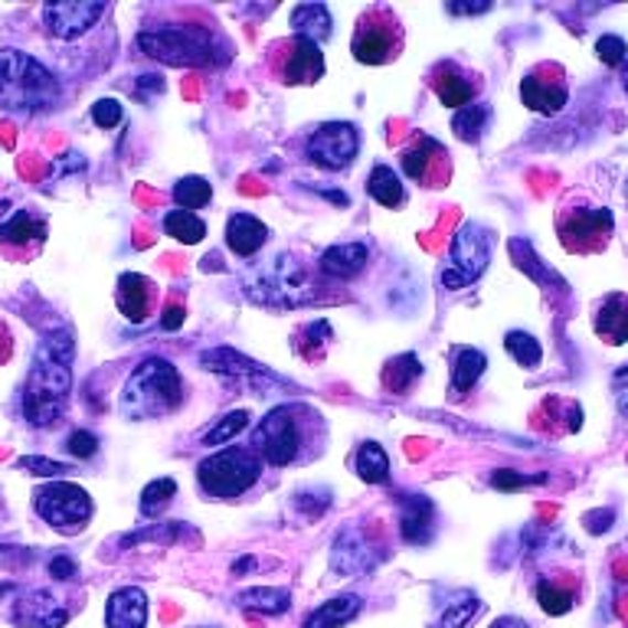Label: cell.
Wrapping results in <instances>:
<instances>
[{"label":"cell","instance_id":"6da1fadb","mask_svg":"<svg viewBox=\"0 0 628 628\" xmlns=\"http://www.w3.org/2000/svg\"><path fill=\"white\" fill-rule=\"evenodd\" d=\"M73 358L76 344L70 331L50 334L26 370L23 383V419L36 429H53L63 423L73 393Z\"/></svg>","mask_w":628,"mask_h":628},{"label":"cell","instance_id":"7a4b0ae2","mask_svg":"<svg viewBox=\"0 0 628 628\" xmlns=\"http://www.w3.org/2000/svg\"><path fill=\"white\" fill-rule=\"evenodd\" d=\"M328 443L324 416L308 403H281L253 429V449L272 468H288L315 458Z\"/></svg>","mask_w":628,"mask_h":628},{"label":"cell","instance_id":"3957f363","mask_svg":"<svg viewBox=\"0 0 628 628\" xmlns=\"http://www.w3.org/2000/svg\"><path fill=\"white\" fill-rule=\"evenodd\" d=\"M60 79L23 50H0V108L10 115H43L60 108Z\"/></svg>","mask_w":628,"mask_h":628},{"label":"cell","instance_id":"277c9868","mask_svg":"<svg viewBox=\"0 0 628 628\" xmlns=\"http://www.w3.org/2000/svg\"><path fill=\"white\" fill-rule=\"evenodd\" d=\"M183 406V380L180 370L164 358H148L131 370L121 386L118 413L131 423L164 419Z\"/></svg>","mask_w":628,"mask_h":628},{"label":"cell","instance_id":"5b68a950","mask_svg":"<svg viewBox=\"0 0 628 628\" xmlns=\"http://www.w3.org/2000/svg\"><path fill=\"white\" fill-rule=\"evenodd\" d=\"M138 46L151 60L187 70H206L230 60L226 46H220L206 26H151L138 33Z\"/></svg>","mask_w":628,"mask_h":628},{"label":"cell","instance_id":"8992f818","mask_svg":"<svg viewBox=\"0 0 628 628\" xmlns=\"http://www.w3.org/2000/svg\"><path fill=\"white\" fill-rule=\"evenodd\" d=\"M263 455L253 446H226L196 465V481L203 494L216 501H233L263 478Z\"/></svg>","mask_w":628,"mask_h":628},{"label":"cell","instance_id":"52a82bcc","mask_svg":"<svg viewBox=\"0 0 628 628\" xmlns=\"http://www.w3.org/2000/svg\"><path fill=\"white\" fill-rule=\"evenodd\" d=\"M246 295L266 308H301L318 301V288L308 278L305 266L285 253H278L246 278Z\"/></svg>","mask_w":628,"mask_h":628},{"label":"cell","instance_id":"ba28073f","mask_svg":"<svg viewBox=\"0 0 628 628\" xmlns=\"http://www.w3.org/2000/svg\"><path fill=\"white\" fill-rule=\"evenodd\" d=\"M406 43L403 23L390 7H370L354 26V40H351V53L363 66H386L393 60H400Z\"/></svg>","mask_w":628,"mask_h":628},{"label":"cell","instance_id":"9c48e42d","mask_svg":"<svg viewBox=\"0 0 628 628\" xmlns=\"http://www.w3.org/2000/svg\"><path fill=\"white\" fill-rule=\"evenodd\" d=\"M33 511L60 534H79L92 521V498L73 481H50L33 491Z\"/></svg>","mask_w":628,"mask_h":628},{"label":"cell","instance_id":"30bf717a","mask_svg":"<svg viewBox=\"0 0 628 628\" xmlns=\"http://www.w3.org/2000/svg\"><path fill=\"white\" fill-rule=\"evenodd\" d=\"M616 230L613 210L606 206H566L556 216V233L566 253L589 256L609 246V236Z\"/></svg>","mask_w":628,"mask_h":628},{"label":"cell","instance_id":"8fae6325","mask_svg":"<svg viewBox=\"0 0 628 628\" xmlns=\"http://www.w3.org/2000/svg\"><path fill=\"white\" fill-rule=\"evenodd\" d=\"M491 263V233L481 223H465L451 240L449 266L443 269V285L449 291L475 285Z\"/></svg>","mask_w":628,"mask_h":628},{"label":"cell","instance_id":"7c38bea8","mask_svg":"<svg viewBox=\"0 0 628 628\" xmlns=\"http://www.w3.org/2000/svg\"><path fill=\"white\" fill-rule=\"evenodd\" d=\"M269 70L285 86H315L324 76V53L305 36H285L269 46Z\"/></svg>","mask_w":628,"mask_h":628},{"label":"cell","instance_id":"4fadbf2b","mask_svg":"<svg viewBox=\"0 0 628 628\" xmlns=\"http://www.w3.org/2000/svg\"><path fill=\"white\" fill-rule=\"evenodd\" d=\"M360 151V131L351 121H324L308 138V158L311 164L324 171H344L354 164Z\"/></svg>","mask_w":628,"mask_h":628},{"label":"cell","instance_id":"5bb4252c","mask_svg":"<svg viewBox=\"0 0 628 628\" xmlns=\"http://www.w3.org/2000/svg\"><path fill=\"white\" fill-rule=\"evenodd\" d=\"M400 164H403L406 178L416 180L419 187H429V190H439L451 180L449 151L433 135H413V141L400 155Z\"/></svg>","mask_w":628,"mask_h":628},{"label":"cell","instance_id":"9a60e30c","mask_svg":"<svg viewBox=\"0 0 628 628\" xmlns=\"http://www.w3.org/2000/svg\"><path fill=\"white\" fill-rule=\"evenodd\" d=\"M50 236V223L36 210H17L3 226H0V253L13 263L33 259Z\"/></svg>","mask_w":628,"mask_h":628},{"label":"cell","instance_id":"2e32d148","mask_svg":"<svg viewBox=\"0 0 628 628\" xmlns=\"http://www.w3.org/2000/svg\"><path fill=\"white\" fill-rule=\"evenodd\" d=\"M521 102L537 115H560L570 102L566 76L556 63H540L521 79Z\"/></svg>","mask_w":628,"mask_h":628},{"label":"cell","instance_id":"e0dca14e","mask_svg":"<svg viewBox=\"0 0 628 628\" xmlns=\"http://www.w3.org/2000/svg\"><path fill=\"white\" fill-rule=\"evenodd\" d=\"M108 13V3H89V0H70V3H46L43 7V23L50 36L56 40H79L92 26Z\"/></svg>","mask_w":628,"mask_h":628},{"label":"cell","instance_id":"ac0fdd59","mask_svg":"<svg viewBox=\"0 0 628 628\" xmlns=\"http://www.w3.org/2000/svg\"><path fill=\"white\" fill-rule=\"evenodd\" d=\"M158 281L141 275V272H121L118 275V285H115V305L118 311L125 315V321L131 324H145L155 308H158Z\"/></svg>","mask_w":628,"mask_h":628},{"label":"cell","instance_id":"d6986e66","mask_svg":"<svg viewBox=\"0 0 628 628\" xmlns=\"http://www.w3.org/2000/svg\"><path fill=\"white\" fill-rule=\"evenodd\" d=\"M200 366L210 370V373L240 380V383H246V386H266V383H275V386H278V383H281L269 366L236 354L233 348H210V351H200Z\"/></svg>","mask_w":628,"mask_h":628},{"label":"cell","instance_id":"ffe728a7","mask_svg":"<svg viewBox=\"0 0 628 628\" xmlns=\"http://www.w3.org/2000/svg\"><path fill=\"white\" fill-rule=\"evenodd\" d=\"M10 622L17 628H63L70 622V609L46 589H30L23 593L13 609Z\"/></svg>","mask_w":628,"mask_h":628},{"label":"cell","instance_id":"44dd1931","mask_svg":"<svg viewBox=\"0 0 628 628\" xmlns=\"http://www.w3.org/2000/svg\"><path fill=\"white\" fill-rule=\"evenodd\" d=\"M429 86L436 92V98H439L446 108H455V111L465 108V105H471L475 95H478V89H481L478 76L468 73V70H461L455 60H443V63L433 66V73H429Z\"/></svg>","mask_w":628,"mask_h":628},{"label":"cell","instance_id":"7402d4cb","mask_svg":"<svg viewBox=\"0 0 628 628\" xmlns=\"http://www.w3.org/2000/svg\"><path fill=\"white\" fill-rule=\"evenodd\" d=\"M380 553H373L370 537L360 528H348L334 540V553H331V570L341 576H363L376 566Z\"/></svg>","mask_w":628,"mask_h":628},{"label":"cell","instance_id":"603a6c76","mask_svg":"<svg viewBox=\"0 0 628 628\" xmlns=\"http://www.w3.org/2000/svg\"><path fill=\"white\" fill-rule=\"evenodd\" d=\"M436 534V504L426 494L400 498V537L409 546H426Z\"/></svg>","mask_w":628,"mask_h":628},{"label":"cell","instance_id":"cb8c5ba5","mask_svg":"<svg viewBox=\"0 0 628 628\" xmlns=\"http://www.w3.org/2000/svg\"><path fill=\"white\" fill-rule=\"evenodd\" d=\"M108 628H145L148 626V596L138 586H121L105 603Z\"/></svg>","mask_w":628,"mask_h":628},{"label":"cell","instance_id":"d4e9b609","mask_svg":"<svg viewBox=\"0 0 628 628\" xmlns=\"http://www.w3.org/2000/svg\"><path fill=\"white\" fill-rule=\"evenodd\" d=\"M488 366V358L478 351V348H465V344H455L449 351V400L458 403L471 393V386L481 380Z\"/></svg>","mask_w":628,"mask_h":628},{"label":"cell","instance_id":"484cf974","mask_svg":"<svg viewBox=\"0 0 628 628\" xmlns=\"http://www.w3.org/2000/svg\"><path fill=\"white\" fill-rule=\"evenodd\" d=\"M266 240H269V226L256 220L253 213H233L226 220V246L233 256L249 259L266 246Z\"/></svg>","mask_w":628,"mask_h":628},{"label":"cell","instance_id":"4316f807","mask_svg":"<svg viewBox=\"0 0 628 628\" xmlns=\"http://www.w3.org/2000/svg\"><path fill=\"white\" fill-rule=\"evenodd\" d=\"M370 263V249L366 243H341V246H331L318 256V272L324 278H338V281H348L360 272L366 269Z\"/></svg>","mask_w":628,"mask_h":628},{"label":"cell","instance_id":"83f0119b","mask_svg":"<svg viewBox=\"0 0 628 628\" xmlns=\"http://www.w3.org/2000/svg\"><path fill=\"white\" fill-rule=\"evenodd\" d=\"M596 334L613 344V348H622L628 341V295L622 291H613L603 298L599 311H596Z\"/></svg>","mask_w":628,"mask_h":628},{"label":"cell","instance_id":"f1b7e54d","mask_svg":"<svg viewBox=\"0 0 628 628\" xmlns=\"http://www.w3.org/2000/svg\"><path fill=\"white\" fill-rule=\"evenodd\" d=\"M288 20H291L295 36H305V40H311V43H318V46L334 33L331 10H328L324 3H298Z\"/></svg>","mask_w":628,"mask_h":628},{"label":"cell","instance_id":"f546056e","mask_svg":"<svg viewBox=\"0 0 628 628\" xmlns=\"http://www.w3.org/2000/svg\"><path fill=\"white\" fill-rule=\"evenodd\" d=\"M360 606H363L360 596H354V593H341V596L321 603L318 609H311L301 628H344L348 622L358 619Z\"/></svg>","mask_w":628,"mask_h":628},{"label":"cell","instance_id":"4dcf8cb0","mask_svg":"<svg viewBox=\"0 0 628 628\" xmlns=\"http://www.w3.org/2000/svg\"><path fill=\"white\" fill-rule=\"evenodd\" d=\"M243 613H256V616H281L291 609V593L281 586H253L236 593L233 599Z\"/></svg>","mask_w":628,"mask_h":628},{"label":"cell","instance_id":"1f68e13d","mask_svg":"<svg viewBox=\"0 0 628 628\" xmlns=\"http://www.w3.org/2000/svg\"><path fill=\"white\" fill-rule=\"evenodd\" d=\"M491 118H494V111H491L488 102H471V105H465V108L455 111V118H451V131H455L458 141H465V145H478L481 135L488 131Z\"/></svg>","mask_w":628,"mask_h":628},{"label":"cell","instance_id":"d6a6232c","mask_svg":"<svg viewBox=\"0 0 628 628\" xmlns=\"http://www.w3.org/2000/svg\"><path fill=\"white\" fill-rule=\"evenodd\" d=\"M366 193H370L380 206H386V210H396V206L406 203V187H403V180H400V174H396L393 168H386V164H376V168L370 171Z\"/></svg>","mask_w":628,"mask_h":628},{"label":"cell","instance_id":"836d02e7","mask_svg":"<svg viewBox=\"0 0 628 628\" xmlns=\"http://www.w3.org/2000/svg\"><path fill=\"white\" fill-rule=\"evenodd\" d=\"M419 376H423V360L416 354H400L383 366V390L393 396H406Z\"/></svg>","mask_w":628,"mask_h":628},{"label":"cell","instance_id":"e575fe53","mask_svg":"<svg viewBox=\"0 0 628 628\" xmlns=\"http://www.w3.org/2000/svg\"><path fill=\"white\" fill-rule=\"evenodd\" d=\"M331 341H334L331 324H328L324 318H315V321H308V324H301V328L295 331V341H291V344H295V354L301 360H321Z\"/></svg>","mask_w":628,"mask_h":628},{"label":"cell","instance_id":"d590c367","mask_svg":"<svg viewBox=\"0 0 628 628\" xmlns=\"http://www.w3.org/2000/svg\"><path fill=\"white\" fill-rule=\"evenodd\" d=\"M354 468H358L360 481L366 485H386L390 481V455L376 443H363L354 455Z\"/></svg>","mask_w":628,"mask_h":628},{"label":"cell","instance_id":"8d00e7d4","mask_svg":"<svg viewBox=\"0 0 628 628\" xmlns=\"http://www.w3.org/2000/svg\"><path fill=\"white\" fill-rule=\"evenodd\" d=\"M537 603L546 616H566L576 606V589L563 586L560 576H543L537 583Z\"/></svg>","mask_w":628,"mask_h":628},{"label":"cell","instance_id":"74e56055","mask_svg":"<svg viewBox=\"0 0 628 628\" xmlns=\"http://www.w3.org/2000/svg\"><path fill=\"white\" fill-rule=\"evenodd\" d=\"M164 233L171 240L183 243V246H196L206 236V223L196 213H190V210H171L164 216Z\"/></svg>","mask_w":628,"mask_h":628},{"label":"cell","instance_id":"f35d334b","mask_svg":"<svg viewBox=\"0 0 628 628\" xmlns=\"http://www.w3.org/2000/svg\"><path fill=\"white\" fill-rule=\"evenodd\" d=\"M478 613H481V599H478V596H471V593H455L449 603H446V609H443L436 628H468V622L478 619Z\"/></svg>","mask_w":628,"mask_h":628},{"label":"cell","instance_id":"ab89813d","mask_svg":"<svg viewBox=\"0 0 628 628\" xmlns=\"http://www.w3.org/2000/svg\"><path fill=\"white\" fill-rule=\"evenodd\" d=\"M249 409H233V413H226L223 419H216L206 433H203V446L210 449V446H230L246 426H249Z\"/></svg>","mask_w":628,"mask_h":628},{"label":"cell","instance_id":"60d3db41","mask_svg":"<svg viewBox=\"0 0 628 628\" xmlns=\"http://www.w3.org/2000/svg\"><path fill=\"white\" fill-rule=\"evenodd\" d=\"M504 351L514 358V363H521L524 370H537L540 363H543V348H540L537 338L528 334V331H508Z\"/></svg>","mask_w":628,"mask_h":628},{"label":"cell","instance_id":"b9f144b4","mask_svg":"<svg viewBox=\"0 0 628 628\" xmlns=\"http://www.w3.org/2000/svg\"><path fill=\"white\" fill-rule=\"evenodd\" d=\"M178 494V481L174 478H158L141 491V518H158L168 511V504Z\"/></svg>","mask_w":628,"mask_h":628},{"label":"cell","instance_id":"7bdbcfd3","mask_svg":"<svg viewBox=\"0 0 628 628\" xmlns=\"http://www.w3.org/2000/svg\"><path fill=\"white\" fill-rule=\"evenodd\" d=\"M174 200H178V210H190V213L203 210L213 200V187L203 178H183L174 183Z\"/></svg>","mask_w":628,"mask_h":628},{"label":"cell","instance_id":"ee69618b","mask_svg":"<svg viewBox=\"0 0 628 628\" xmlns=\"http://www.w3.org/2000/svg\"><path fill=\"white\" fill-rule=\"evenodd\" d=\"M550 475L546 471H537V475H524V471H514V468H501L491 475V488L498 491H521V488H534V485H543Z\"/></svg>","mask_w":628,"mask_h":628},{"label":"cell","instance_id":"f6af8a7d","mask_svg":"<svg viewBox=\"0 0 628 628\" xmlns=\"http://www.w3.org/2000/svg\"><path fill=\"white\" fill-rule=\"evenodd\" d=\"M17 468H23V471H30V475H40V478H53V481H60L63 475H70V465L50 461V458H40V455L17 458Z\"/></svg>","mask_w":628,"mask_h":628},{"label":"cell","instance_id":"bcb514c9","mask_svg":"<svg viewBox=\"0 0 628 628\" xmlns=\"http://www.w3.org/2000/svg\"><path fill=\"white\" fill-rule=\"evenodd\" d=\"M121 118H125V108L118 105V98H98L95 105H92V121L98 125V128H118L121 125Z\"/></svg>","mask_w":628,"mask_h":628},{"label":"cell","instance_id":"7dc6e473","mask_svg":"<svg viewBox=\"0 0 628 628\" xmlns=\"http://www.w3.org/2000/svg\"><path fill=\"white\" fill-rule=\"evenodd\" d=\"M596 56H599L606 66H622L628 60L626 40H622V36H613V33L599 36V43H596Z\"/></svg>","mask_w":628,"mask_h":628},{"label":"cell","instance_id":"c3c4849f","mask_svg":"<svg viewBox=\"0 0 628 628\" xmlns=\"http://www.w3.org/2000/svg\"><path fill=\"white\" fill-rule=\"evenodd\" d=\"M66 451L70 455H76V458H92L95 451H98V439L86 433V429H76L70 439H66Z\"/></svg>","mask_w":628,"mask_h":628},{"label":"cell","instance_id":"681fc988","mask_svg":"<svg viewBox=\"0 0 628 628\" xmlns=\"http://www.w3.org/2000/svg\"><path fill=\"white\" fill-rule=\"evenodd\" d=\"M50 576L53 579H60V583H73V579H79V566H76V560L73 556H53L50 560Z\"/></svg>","mask_w":628,"mask_h":628},{"label":"cell","instance_id":"f907efd6","mask_svg":"<svg viewBox=\"0 0 628 628\" xmlns=\"http://www.w3.org/2000/svg\"><path fill=\"white\" fill-rule=\"evenodd\" d=\"M613 400H616V409L628 416V363H622L616 373H613Z\"/></svg>","mask_w":628,"mask_h":628},{"label":"cell","instance_id":"816d5d0a","mask_svg":"<svg viewBox=\"0 0 628 628\" xmlns=\"http://www.w3.org/2000/svg\"><path fill=\"white\" fill-rule=\"evenodd\" d=\"M183 318H187L183 305L171 301V305L164 308V315H161V328H164V331H178V328H183Z\"/></svg>","mask_w":628,"mask_h":628},{"label":"cell","instance_id":"f5cc1de1","mask_svg":"<svg viewBox=\"0 0 628 628\" xmlns=\"http://www.w3.org/2000/svg\"><path fill=\"white\" fill-rule=\"evenodd\" d=\"M10 358H13V334H10V328L0 321V366L10 363Z\"/></svg>","mask_w":628,"mask_h":628},{"label":"cell","instance_id":"db71d44e","mask_svg":"<svg viewBox=\"0 0 628 628\" xmlns=\"http://www.w3.org/2000/svg\"><path fill=\"white\" fill-rule=\"evenodd\" d=\"M491 3H449V13H488Z\"/></svg>","mask_w":628,"mask_h":628},{"label":"cell","instance_id":"11a10c76","mask_svg":"<svg viewBox=\"0 0 628 628\" xmlns=\"http://www.w3.org/2000/svg\"><path fill=\"white\" fill-rule=\"evenodd\" d=\"M138 89L164 92V79H161V76H141V79H138Z\"/></svg>","mask_w":628,"mask_h":628},{"label":"cell","instance_id":"9f6ffc18","mask_svg":"<svg viewBox=\"0 0 628 628\" xmlns=\"http://www.w3.org/2000/svg\"><path fill=\"white\" fill-rule=\"evenodd\" d=\"M249 570H256V556H243V560L233 563V576H243V573H249Z\"/></svg>","mask_w":628,"mask_h":628},{"label":"cell","instance_id":"6f0895ef","mask_svg":"<svg viewBox=\"0 0 628 628\" xmlns=\"http://www.w3.org/2000/svg\"><path fill=\"white\" fill-rule=\"evenodd\" d=\"M491 628H531L524 619H514V616H504V619H498Z\"/></svg>","mask_w":628,"mask_h":628},{"label":"cell","instance_id":"680465c9","mask_svg":"<svg viewBox=\"0 0 628 628\" xmlns=\"http://www.w3.org/2000/svg\"><path fill=\"white\" fill-rule=\"evenodd\" d=\"M7 593H13V583H0V596H7Z\"/></svg>","mask_w":628,"mask_h":628},{"label":"cell","instance_id":"91938a15","mask_svg":"<svg viewBox=\"0 0 628 628\" xmlns=\"http://www.w3.org/2000/svg\"><path fill=\"white\" fill-rule=\"evenodd\" d=\"M622 86H626V92H628V60L622 63Z\"/></svg>","mask_w":628,"mask_h":628}]
</instances>
